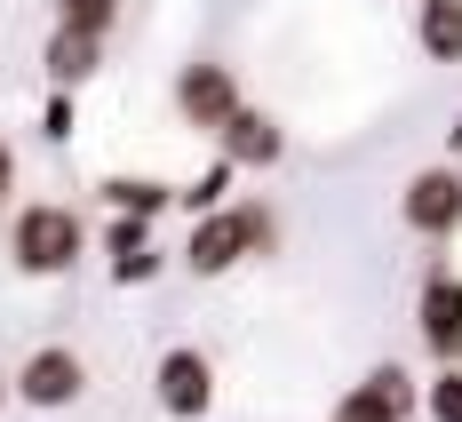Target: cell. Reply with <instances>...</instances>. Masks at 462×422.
I'll use <instances>...</instances> for the list:
<instances>
[{"instance_id": "cell-1", "label": "cell", "mask_w": 462, "mask_h": 422, "mask_svg": "<svg viewBox=\"0 0 462 422\" xmlns=\"http://www.w3.org/2000/svg\"><path fill=\"white\" fill-rule=\"evenodd\" d=\"M279 247V207L272 199H224L208 216H191V239H184V271L191 280H231L239 263L272 255Z\"/></svg>"}, {"instance_id": "cell-2", "label": "cell", "mask_w": 462, "mask_h": 422, "mask_svg": "<svg viewBox=\"0 0 462 422\" xmlns=\"http://www.w3.org/2000/svg\"><path fill=\"white\" fill-rule=\"evenodd\" d=\"M88 255V224L64 207V199H24L8 216V263L24 280H64L72 263Z\"/></svg>"}, {"instance_id": "cell-3", "label": "cell", "mask_w": 462, "mask_h": 422, "mask_svg": "<svg viewBox=\"0 0 462 422\" xmlns=\"http://www.w3.org/2000/svg\"><path fill=\"white\" fill-rule=\"evenodd\" d=\"M8 390H16V407H32V415H64V407L88 399V359H80L72 343H41V351L8 375Z\"/></svg>"}, {"instance_id": "cell-4", "label": "cell", "mask_w": 462, "mask_h": 422, "mask_svg": "<svg viewBox=\"0 0 462 422\" xmlns=\"http://www.w3.org/2000/svg\"><path fill=\"white\" fill-rule=\"evenodd\" d=\"M399 224L415 239H455L462 232V168L455 160H430L399 184Z\"/></svg>"}, {"instance_id": "cell-5", "label": "cell", "mask_w": 462, "mask_h": 422, "mask_svg": "<svg viewBox=\"0 0 462 422\" xmlns=\"http://www.w3.org/2000/svg\"><path fill=\"white\" fill-rule=\"evenodd\" d=\"M152 399H160V415H168V422H199L208 407H216V359H208L199 343L160 351V367H152Z\"/></svg>"}, {"instance_id": "cell-6", "label": "cell", "mask_w": 462, "mask_h": 422, "mask_svg": "<svg viewBox=\"0 0 462 422\" xmlns=\"http://www.w3.org/2000/svg\"><path fill=\"white\" fill-rule=\"evenodd\" d=\"M168 96H176V120H184V128H199V136H216L231 112L247 104V96H239V72H231V64H216V56H191Z\"/></svg>"}, {"instance_id": "cell-7", "label": "cell", "mask_w": 462, "mask_h": 422, "mask_svg": "<svg viewBox=\"0 0 462 422\" xmlns=\"http://www.w3.org/2000/svg\"><path fill=\"white\" fill-rule=\"evenodd\" d=\"M415 335H422V351H430L439 367H455V359H462V271H455V263H430V271H422Z\"/></svg>"}, {"instance_id": "cell-8", "label": "cell", "mask_w": 462, "mask_h": 422, "mask_svg": "<svg viewBox=\"0 0 462 422\" xmlns=\"http://www.w3.org/2000/svg\"><path fill=\"white\" fill-rule=\"evenodd\" d=\"M422 415V390L407 367H367V375L343 390V407L327 422H415Z\"/></svg>"}, {"instance_id": "cell-9", "label": "cell", "mask_w": 462, "mask_h": 422, "mask_svg": "<svg viewBox=\"0 0 462 422\" xmlns=\"http://www.w3.org/2000/svg\"><path fill=\"white\" fill-rule=\"evenodd\" d=\"M216 151H224L239 176H263V168H279V160H287V128H279L263 104H239L224 128H216Z\"/></svg>"}, {"instance_id": "cell-10", "label": "cell", "mask_w": 462, "mask_h": 422, "mask_svg": "<svg viewBox=\"0 0 462 422\" xmlns=\"http://www.w3.org/2000/svg\"><path fill=\"white\" fill-rule=\"evenodd\" d=\"M104 255H112V287H143V280H160L152 216H112V224H104Z\"/></svg>"}, {"instance_id": "cell-11", "label": "cell", "mask_w": 462, "mask_h": 422, "mask_svg": "<svg viewBox=\"0 0 462 422\" xmlns=\"http://www.w3.org/2000/svg\"><path fill=\"white\" fill-rule=\"evenodd\" d=\"M41 64H48L56 88H88L96 72H104V41H96V32H72V24H56L48 48H41Z\"/></svg>"}, {"instance_id": "cell-12", "label": "cell", "mask_w": 462, "mask_h": 422, "mask_svg": "<svg viewBox=\"0 0 462 422\" xmlns=\"http://www.w3.org/2000/svg\"><path fill=\"white\" fill-rule=\"evenodd\" d=\"M415 48L430 64H462V0H415Z\"/></svg>"}, {"instance_id": "cell-13", "label": "cell", "mask_w": 462, "mask_h": 422, "mask_svg": "<svg viewBox=\"0 0 462 422\" xmlns=\"http://www.w3.org/2000/svg\"><path fill=\"white\" fill-rule=\"evenodd\" d=\"M96 199H104L112 216H152V224H160V216L176 207V184H160V176H104Z\"/></svg>"}, {"instance_id": "cell-14", "label": "cell", "mask_w": 462, "mask_h": 422, "mask_svg": "<svg viewBox=\"0 0 462 422\" xmlns=\"http://www.w3.org/2000/svg\"><path fill=\"white\" fill-rule=\"evenodd\" d=\"M231 184H239V168L216 151V168H199L191 184H176V207H184V216H208V207H224V199H231Z\"/></svg>"}, {"instance_id": "cell-15", "label": "cell", "mask_w": 462, "mask_h": 422, "mask_svg": "<svg viewBox=\"0 0 462 422\" xmlns=\"http://www.w3.org/2000/svg\"><path fill=\"white\" fill-rule=\"evenodd\" d=\"M48 8H56V24H72V32H96V41H104V32L120 24L128 0H48Z\"/></svg>"}, {"instance_id": "cell-16", "label": "cell", "mask_w": 462, "mask_h": 422, "mask_svg": "<svg viewBox=\"0 0 462 422\" xmlns=\"http://www.w3.org/2000/svg\"><path fill=\"white\" fill-rule=\"evenodd\" d=\"M422 422H462V359L422 382Z\"/></svg>"}, {"instance_id": "cell-17", "label": "cell", "mask_w": 462, "mask_h": 422, "mask_svg": "<svg viewBox=\"0 0 462 422\" xmlns=\"http://www.w3.org/2000/svg\"><path fill=\"white\" fill-rule=\"evenodd\" d=\"M72 128H80V120H72V88H56V96L41 104V136H48V143H72Z\"/></svg>"}, {"instance_id": "cell-18", "label": "cell", "mask_w": 462, "mask_h": 422, "mask_svg": "<svg viewBox=\"0 0 462 422\" xmlns=\"http://www.w3.org/2000/svg\"><path fill=\"white\" fill-rule=\"evenodd\" d=\"M16 176H24V160H16V143L0 136V216H8V191H16Z\"/></svg>"}, {"instance_id": "cell-19", "label": "cell", "mask_w": 462, "mask_h": 422, "mask_svg": "<svg viewBox=\"0 0 462 422\" xmlns=\"http://www.w3.org/2000/svg\"><path fill=\"white\" fill-rule=\"evenodd\" d=\"M447 160H462V112H455V128H447Z\"/></svg>"}, {"instance_id": "cell-20", "label": "cell", "mask_w": 462, "mask_h": 422, "mask_svg": "<svg viewBox=\"0 0 462 422\" xmlns=\"http://www.w3.org/2000/svg\"><path fill=\"white\" fill-rule=\"evenodd\" d=\"M8 399H16V390H8V375H0V407H8Z\"/></svg>"}]
</instances>
